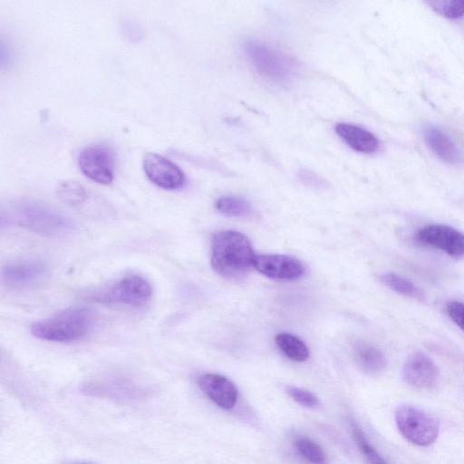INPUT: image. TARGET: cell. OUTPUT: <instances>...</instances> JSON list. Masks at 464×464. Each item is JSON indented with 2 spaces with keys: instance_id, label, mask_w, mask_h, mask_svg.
<instances>
[{
  "instance_id": "1",
  "label": "cell",
  "mask_w": 464,
  "mask_h": 464,
  "mask_svg": "<svg viewBox=\"0 0 464 464\" xmlns=\"http://www.w3.org/2000/svg\"><path fill=\"white\" fill-rule=\"evenodd\" d=\"M1 223L50 237L67 234L74 227L72 219L63 212L30 198L14 199L4 206L1 209Z\"/></svg>"
},
{
  "instance_id": "2",
  "label": "cell",
  "mask_w": 464,
  "mask_h": 464,
  "mask_svg": "<svg viewBox=\"0 0 464 464\" xmlns=\"http://www.w3.org/2000/svg\"><path fill=\"white\" fill-rule=\"evenodd\" d=\"M255 256L249 239L240 232L223 230L212 237L211 265L225 278H243L253 266Z\"/></svg>"
},
{
  "instance_id": "3",
  "label": "cell",
  "mask_w": 464,
  "mask_h": 464,
  "mask_svg": "<svg viewBox=\"0 0 464 464\" xmlns=\"http://www.w3.org/2000/svg\"><path fill=\"white\" fill-rule=\"evenodd\" d=\"M94 324V314L86 307L63 310L45 319L34 323L32 334L54 343H72L84 338Z\"/></svg>"
},
{
  "instance_id": "4",
  "label": "cell",
  "mask_w": 464,
  "mask_h": 464,
  "mask_svg": "<svg viewBox=\"0 0 464 464\" xmlns=\"http://www.w3.org/2000/svg\"><path fill=\"white\" fill-rule=\"evenodd\" d=\"M245 53L256 71L266 80L284 82L295 72V62L268 44L248 41L245 44Z\"/></svg>"
},
{
  "instance_id": "5",
  "label": "cell",
  "mask_w": 464,
  "mask_h": 464,
  "mask_svg": "<svg viewBox=\"0 0 464 464\" xmlns=\"http://www.w3.org/2000/svg\"><path fill=\"white\" fill-rule=\"evenodd\" d=\"M394 418L400 433L414 445L430 446L439 436L440 423L437 419L415 406H399Z\"/></svg>"
},
{
  "instance_id": "6",
  "label": "cell",
  "mask_w": 464,
  "mask_h": 464,
  "mask_svg": "<svg viewBox=\"0 0 464 464\" xmlns=\"http://www.w3.org/2000/svg\"><path fill=\"white\" fill-rule=\"evenodd\" d=\"M151 295L150 282L140 276L134 275L92 294L91 299L103 304L141 306L150 301Z\"/></svg>"
},
{
  "instance_id": "7",
  "label": "cell",
  "mask_w": 464,
  "mask_h": 464,
  "mask_svg": "<svg viewBox=\"0 0 464 464\" xmlns=\"http://www.w3.org/2000/svg\"><path fill=\"white\" fill-rule=\"evenodd\" d=\"M78 167L89 179L102 185L113 181L116 156L113 149L106 144H92L84 147L78 155Z\"/></svg>"
},
{
  "instance_id": "8",
  "label": "cell",
  "mask_w": 464,
  "mask_h": 464,
  "mask_svg": "<svg viewBox=\"0 0 464 464\" xmlns=\"http://www.w3.org/2000/svg\"><path fill=\"white\" fill-rule=\"evenodd\" d=\"M414 238L421 246L445 252L452 257L464 256V234L443 224H429L420 228Z\"/></svg>"
},
{
  "instance_id": "9",
  "label": "cell",
  "mask_w": 464,
  "mask_h": 464,
  "mask_svg": "<svg viewBox=\"0 0 464 464\" xmlns=\"http://www.w3.org/2000/svg\"><path fill=\"white\" fill-rule=\"evenodd\" d=\"M142 167L146 177L159 188L176 190L185 184L184 172L174 162L160 154L147 153Z\"/></svg>"
},
{
  "instance_id": "10",
  "label": "cell",
  "mask_w": 464,
  "mask_h": 464,
  "mask_svg": "<svg viewBox=\"0 0 464 464\" xmlns=\"http://www.w3.org/2000/svg\"><path fill=\"white\" fill-rule=\"evenodd\" d=\"M48 271V265L43 260H20L6 264L2 269L1 279L8 287L25 288L42 282Z\"/></svg>"
},
{
  "instance_id": "11",
  "label": "cell",
  "mask_w": 464,
  "mask_h": 464,
  "mask_svg": "<svg viewBox=\"0 0 464 464\" xmlns=\"http://www.w3.org/2000/svg\"><path fill=\"white\" fill-rule=\"evenodd\" d=\"M402 377L414 388L430 390L439 383L440 373L437 364L428 355L415 352L406 359Z\"/></svg>"
},
{
  "instance_id": "12",
  "label": "cell",
  "mask_w": 464,
  "mask_h": 464,
  "mask_svg": "<svg viewBox=\"0 0 464 464\" xmlns=\"http://www.w3.org/2000/svg\"><path fill=\"white\" fill-rule=\"evenodd\" d=\"M253 266L265 276L276 280H295L304 273L298 259L285 255L256 256Z\"/></svg>"
},
{
  "instance_id": "13",
  "label": "cell",
  "mask_w": 464,
  "mask_h": 464,
  "mask_svg": "<svg viewBox=\"0 0 464 464\" xmlns=\"http://www.w3.org/2000/svg\"><path fill=\"white\" fill-rule=\"evenodd\" d=\"M198 386L206 396L224 410L232 409L237 400V389L227 378L215 373H206L199 377Z\"/></svg>"
},
{
  "instance_id": "14",
  "label": "cell",
  "mask_w": 464,
  "mask_h": 464,
  "mask_svg": "<svg viewBox=\"0 0 464 464\" xmlns=\"http://www.w3.org/2000/svg\"><path fill=\"white\" fill-rule=\"evenodd\" d=\"M423 140L428 148L441 160L450 164L462 161L461 152L452 138L441 129L426 125L422 129Z\"/></svg>"
},
{
  "instance_id": "15",
  "label": "cell",
  "mask_w": 464,
  "mask_h": 464,
  "mask_svg": "<svg viewBox=\"0 0 464 464\" xmlns=\"http://www.w3.org/2000/svg\"><path fill=\"white\" fill-rule=\"evenodd\" d=\"M336 134L353 150L362 153H372L379 148L377 137L366 129L352 123L335 125Z\"/></svg>"
},
{
  "instance_id": "16",
  "label": "cell",
  "mask_w": 464,
  "mask_h": 464,
  "mask_svg": "<svg viewBox=\"0 0 464 464\" xmlns=\"http://www.w3.org/2000/svg\"><path fill=\"white\" fill-rule=\"evenodd\" d=\"M353 352L356 364L366 373H379L386 367L384 353L370 343L359 341L354 344Z\"/></svg>"
},
{
  "instance_id": "17",
  "label": "cell",
  "mask_w": 464,
  "mask_h": 464,
  "mask_svg": "<svg viewBox=\"0 0 464 464\" xmlns=\"http://www.w3.org/2000/svg\"><path fill=\"white\" fill-rule=\"evenodd\" d=\"M292 443L298 454L311 464H327V455L324 449L310 438L297 435Z\"/></svg>"
},
{
  "instance_id": "18",
  "label": "cell",
  "mask_w": 464,
  "mask_h": 464,
  "mask_svg": "<svg viewBox=\"0 0 464 464\" xmlns=\"http://www.w3.org/2000/svg\"><path fill=\"white\" fill-rule=\"evenodd\" d=\"M275 342L278 348L291 360L304 362L309 357V350L305 343L293 334H279L275 337Z\"/></svg>"
},
{
  "instance_id": "19",
  "label": "cell",
  "mask_w": 464,
  "mask_h": 464,
  "mask_svg": "<svg viewBox=\"0 0 464 464\" xmlns=\"http://www.w3.org/2000/svg\"><path fill=\"white\" fill-rule=\"evenodd\" d=\"M380 281L392 291L411 298L423 300L424 294L411 280L395 273H384L380 276Z\"/></svg>"
},
{
  "instance_id": "20",
  "label": "cell",
  "mask_w": 464,
  "mask_h": 464,
  "mask_svg": "<svg viewBox=\"0 0 464 464\" xmlns=\"http://www.w3.org/2000/svg\"><path fill=\"white\" fill-rule=\"evenodd\" d=\"M58 198L66 205L77 207L83 204L88 198V191L76 181L61 182L56 189Z\"/></svg>"
},
{
  "instance_id": "21",
  "label": "cell",
  "mask_w": 464,
  "mask_h": 464,
  "mask_svg": "<svg viewBox=\"0 0 464 464\" xmlns=\"http://www.w3.org/2000/svg\"><path fill=\"white\" fill-rule=\"evenodd\" d=\"M216 208L222 214L230 217H245L251 213V206L245 198L227 195L218 198Z\"/></svg>"
},
{
  "instance_id": "22",
  "label": "cell",
  "mask_w": 464,
  "mask_h": 464,
  "mask_svg": "<svg viewBox=\"0 0 464 464\" xmlns=\"http://www.w3.org/2000/svg\"><path fill=\"white\" fill-rule=\"evenodd\" d=\"M351 428L355 443L369 464H388L354 421L351 422Z\"/></svg>"
},
{
  "instance_id": "23",
  "label": "cell",
  "mask_w": 464,
  "mask_h": 464,
  "mask_svg": "<svg viewBox=\"0 0 464 464\" xmlns=\"http://www.w3.org/2000/svg\"><path fill=\"white\" fill-rule=\"evenodd\" d=\"M428 4L438 14L448 18H459L464 15V0L430 1Z\"/></svg>"
},
{
  "instance_id": "24",
  "label": "cell",
  "mask_w": 464,
  "mask_h": 464,
  "mask_svg": "<svg viewBox=\"0 0 464 464\" xmlns=\"http://www.w3.org/2000/svg\"><path fill=\"white\" fill-rule=\"evenodd\" d=\"M285 391L287 394L302 407L314 409L320 404L319 399L314 393L305 389L295 386H287Z\"/></svg>"
},
{
  "instance_id": "25",
  "label": "cell",
  "mask_w": 464,
  "mask_h": 464,
  "mask_svg": "<svg viewBox=\"0 0 464 464\" xmlns=\"http://www.w3.org/2000/svg\"><path fill=\"white\" fill-rule=\"evenodd\" d=\"M121 31L122 35L132 43L140 41L143 36V30L140 24L131 17H125L122 20Z\"/></svg>"
},
{
  "instance_id": "26",
  "label": "cell",
  "mask_w": 464,
  "mask_h": 464,
  "mask_svg": "<svg viewBox=\"0 0 464 464\" xmlns=\"http://www.w3.org/2000/svg\"><path fill=\"white\" fill-rule=\"evenodd\" d=\"M449 317L464 332V303L450 302L446 306Z\"/></svg>"
},
{
  "instance_id": "27",
  "label": "cell",
  "mask_w": 464,
  "mask_h": 464,
  "mask_svg": "<svg viewBox=\"0 0 464 464\" xmlns=\"http://www.w3.org/2000/svg\"><path fill=\"white\" fill-rule=\"evenodd\" d=\"M298 175L301 181L307 186L322 188L326 185L321 177L308 170L302 169Z\"/></svg>"
},
{
  "instance_id": "28",
  "label": "cell",
  "mask_w": 464,
  "mask_h": 464,
  "mask_svg": "<svg viewBox=\"0 0 464 464\" xmlns=\"http://www.w3.org/2000/svg\"><path fill=\"white\" fill-rule=\"evenodd\" d=\"M80 464H89V463H80Z\"/></svg>"
}]
</instances>
